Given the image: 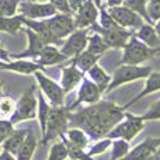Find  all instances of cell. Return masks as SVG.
Wrapping results in <instances>:
<instances>
[{"label": "cell", "mask_w": 160, "mask_h": 160, "mask_svg": "<svg viewBox=\"0 0 160 160\" xmlns=\"http://www.w3.org/2000/svg\"><path fill=\"white\" fill-rule=\"evenodd\" d=\"M156 55V49L149 48L146 44L136 38L135 32L124 47V53H122L121 63L122 65H139L143 61L149 59L150 56Z\"/></svg>", "instance_id": "277c9868"}, {"label": "cell", "mask_w": 160, "mask_h": 160, "mask_svg": "<svg viewBox=\"0 0 160 160\" xmlns=\"http://www.w3.org/2000/svg\"><path fill=\"white\" fill-rule=\"evenodd\" d=\"M73 16H75L76 30H84V28H90L97 22L100 16V8L94 4L93 0H87Z\"/></svg>", "instance_id": "4fadbf2b"}, {"label": "cell", "mask_w": 160, "mask_h": 160, "mask_svg": "<svg viewBox=\"0 0 160 160\" xmlns=\"http://www.w3.org/2000/svg\"><path fill=\"white\" fill-rule=\"evenodd\" d=\"M93 2H94V4H96L97 6V7H101V6H102V3H101V0H93Z\"/></svg>", "instance_id": "bcb514c9"}, {"label": "cell", "mask_w": 160, "mask_h": 160, "mask_svg": "<svg viewBox=\"0 0 160 160\" xmlns=\"http://www.w3.org/2000/svg\"><path fill=\"white\" fill-rule=\"evenodd\" d=\"M142 119L143 121H156V119H160V100L148 110L146 114L142 115Z\"/></svg>", "instance_id": "ab89813d"}, {"label": "cell", "mask_w": 160, "mask_h": 160, "mask_svg": "<svg viewBox=\"0 0 160 160\" xmlns=\"http://www.w3.org/2000/svg\"><path fill=\"white\" fill-rule=\"evenodd\" d=\"M69 2V6H70V8H72V11H73V14L76 13V11L79 10L80 7H82L83 4H84L87 0H68Z\"/></svg>", "instance_id": "b9f144b4"}, {"label": "cell", "mask_w": 160, "mask_h": 160, "mask_svg": "<svg viewBox=\"0 0 160 160\" xmlns=\"http://www.w3.org/2000/svg\"><path fill=\"white\" fill-rule=\"evenodd\" d=\"M37 148V138L32 132H28L27 138H25L24 143L21 145L18 153H17V160H31L32 155L35 152Z\"/></svg>", "instance_id": "83f0119b"}, {"label": "cell", "mask_w": 160, "mask_h": 160, "mask_svg": "<svg viewBox=\"0 0 160 160\" xmlns=\"http://www.w3.org/2000/svg\"><path fill=\"white\" fill-rule=\"evenodd\" d=\"M49 111H51V107L48 105L47 100L42 97V93L38 94V119H39V125H41L42 133H45V129H47V122H48V117H49Z\"/></svg>", "instance_id": "4dcf8cb0"}, {"label": "cell", "mask_w": 160, "mask_h": 160, "mask_svg": "<svg viewBox=\"0 0 160 160\" xmlns=\"http://www.w3.org/2000/svg\"><path fill=\"white\" fill-rule=\"evenodd\" d=\"M124 3V0H107L108 7H115V6H121Z\"/></svg>", "instance_id": "ee69618b"}, {"label": "cell", "mask_w": 160, "mask_h": 160, "mask_svg": "<svg viewBox=\"0 0 160 160\" xmlns=\"http://www.w3.org/2000/svg\"><path fill=\"white\" fill-rule=\"evenodd\" d=\"M155 30H156V32H158V35H159V38H160V18L155 22Z\"/></svg>", "instance_id": "f6af8a7d"}, {"label": "cell", "mask_w": 160, "mask_h": 160, "mask_svg": "<svg viewBox=\"0 0 160 160\" xmlns=\"http://www.w3.org/2000/svg\"><path fill=\"white\" fill-rule=\"evenodd\" d=\"M110 145H111V141H110V138H107V139H102V141H100V142H97L96 145H94L93 148H91L90 150L87 152V155L88 156H94V155H100V153H104L105 150L110 148Z\"/></svg>", "instance_id": "f35d334b"}, {"label": "cell", "mask_w": 160, "mask_h": 160, "mask_svg": "<svg viewBox=\"0 0 160 160\" xmlns=\"http://www.w3.org/2000/svg\"><path fill=\"white\" fill-rule=\"evenodd\" d=\"M159 90H160V73L159 72H152L149 78L146 79V84H145L143 90H142L133 100H131L124 108H129L131 105H133L135 102H138L139 100H142L143 97L149 96V94L155 93V91H159Z\"/></svg>", "instance_id": "7402d4cb"}, {"label": "cell", "mask_w": 160, "mask_h": 160, "mask_svg": "<svg viewBox=\"0 0 160 160\" xmlns=\"http://www.w3.org/2000/svg\"><path fill=\"white\" fill-rule=\"evenodd\" d=\"M14 132V124L10 119H0V145Z\"/></svg>", "instance_id": "8d00e7d4"}, {"label": "cell", "mask_w": 160, "mask_h": 160, "mask_svg": "<svg viewBox=\"0 0 160 160\" xmlns=\"http://www.w3.org/2000/svg\"><path fill=\"white\" fill-rule=\"evenodd\" d=\"M148 13H149L150 20L155 24L160 18V0H149V3H148Z\"/></svg>", "instance_id": "74e56055"}, {"label": "cell", "mask_w": 160, "mask_h": 160, "mask_svg": "<svg viewBox=\"0 0 160 160\" xmlns=\"http://www.w3.org/2000/svg\"><path fill=\"white\" fill-rule=\"evenodd\" d=\"M155 160H160V146H159L158 152H156V155H155Z\"/></svg>", "instance_id": "7dc6e473"}, {"label": "cell", "mask_w": 160, "mask_h": 160, "mask_svg": "<svg viewBox=\"0 0 160 160\" xmlns=\"http://www.w3.org/2000/svg\"><path fill=\"white\" fill-rule=\"evenodd\" d=\"M68 139H69V143L73 146L79 148V149L84 150V148H87L88 145V139L86 136V132L80 128H72V129L68 131Z\"/></svg>", "instance_id": "f546056e"}, {"label": "cell", "mask_w": 160, "mask_h": 160, "mask_svg": "<svg viewBox=\"0 0 160 160\" xmlns=\"http://www.w3.org/2000/svg\"><path fill=\"white\" fill-rule=\"evenodd\" d=\"M129 153V143L125 139H117L112 143V155L111 160H121Z\"/></svg>", "instance_id": "1f68e13d"}, {"label": "cell", "mask_w": 160, "mask_h": 160, "mask_svg": "<svg viewBox=\"0 0 160 160\" xmlns=\"http://www.w3.org/2000/svg\"><path fill=\"white\" fill-rule=\"evenodd\" d=\"M0 160H16V159H14V156L11 153L3 150V153H0Z\"/></svg>", "instance_id": "7bdbcfd3"}, {"label": "cell", "mask_w": 160, "mask_h": 160, "mask_svg": "<svg viewBox=\"0 0 160 160\" xmlns=\"http://www.w3.org/2000/svg\"><path fill=\"white\" fill-rule=\"evenodd\" d=\"M102 91L100 90V87L90 79H83L82 80V86H80V90L78 94V100L73 102L69 107V111L73 110L75 107H78L79 104L84 102V104H96L100 101V97H101Z\"/></svg>", "instance_id": "9a60e30c"}, {"label": "cell", "mask_w": 160, "mask_h": 160, "mask_svg": "<svg viewBox=\"0 0 160 160\" xmlns=\"http://www.w3.org/2000/svg\"><path fill=\"white\" fill-rule=\"evenodd\" d=\"M65 61H68V58L61 52V49L56 48V45H45L35 62L41 66H51V65H59Z\"/></svg>", "instance_id": "ffe728a7"}, {"label": "cell", "mask_w": 160, "mask_h": 160, "mask_svg": "<svg viewBox=\"0 0 160 160\" xmlns=\"http://www.w3.org/2000/svg\"><path fill=\"white\" fill-rule=\"evenodd\" d=\"M152 73V68L150 66H138V65H121L114 70L111 83L108 84L107 90L111 91L114 88L119 87V86L125 84L129 82H135L139 79H148Z\"/></svg>", "instance_id": "7a4b0ae2"}, {"label": "cell", "mask_w": 160, "mask_h": 160, "mask_svg": "<svg viewBox=\"0 0 160 160\" xmlns=\"http://www.w3.org/2000/svg\"><path fill=\"white\" fill-rule=\"evenodd\" d=\"M124 110V107H118L114 102L98 101L76 114H69V121L87 132L91 138L100 139L108 135V132L125 118Z\"/></svg>", "instance_id": "6da1fadb"}, {"label": "cell", "mask_w": 160, "mask_h": 160, "mask_svg": "<svg viewBox=\"0 0 160 160\" xmlns=\"http://www.w3.org/2000/svg\"><path fill=\"white\" fill-rule=\"evenodd\" d=\"M34 75H35V79L38 82L39 87H41V91L49 100L51 104L53 107H62L63 105V100H65V91L62 88V86H59L56 82L47 78L41 72H35Z\"/></svg>", "instance_id": "8fae6325"}, {"label": "cell", "mask_w": 160, "mask_h": 160, "mask_svg": "<svg viewBox=\"0 0 160 160\" xmlns=\"http://www.w3.org/2000/svg\"><path fill=\"white\" fill-rule=\"evenodd\" d=\"M3 70H11L16 73H22V75H31V73L44 70V66L34 61H25V59H14L11 62H7L2 66Z\"/></svg>", "instance_id": "d6986e66"}, {"label": "cell", "mask_w": 160, "mask_h": 160, "mask_svg": "<svg viewBox=\"0 0 160 160\" xmlns=\"http://www.w3.org/2000/svg\"><path fill=\"white\" fill-rule=\"evenodd\" d=\"M98 59H100V56L94 55V53L88 52V51H83L79 56L73 58L72 63H75L76 66L84 73V72H88L94 65H97V61H98Z\"/></svg>", "instance_id": "d4e9b609"}, {"label": "cell", "mask_w": 160, "mask_h": 160, "mask_svg": "<svg viewBox=\"0 0 160 160\" xmlns=\"http://www.w3.org/2000/svg\"><path fill=\"white\" fill-rule=\"evenodd\" d=\"M28 2H37V0H28Z\"/></svg>", "instance_id": "f907efd6"}, {"label": "cell", "mask_w": 160, "mask_h": 160, "mask_svg": "<svg viewBox=\"0 0 160 160\" xmlns=\"http://www.w3.org/2000/svg\"><path fill=\"white\" fill-rule=\"evenodd\" d=\"M88 31H90V28L75 30L63 41L62 48H61V52L63 53L68 59L76 58V56H79L83 51H86L87 42H88Z\"/></svg>", "instance_id": "9c48e42d"}, {"label": "cell", "mask_w": 160, "mask_h": 160, "mask_svg": "<svg viewBox=\"0 0 160 160\" xmlns=\"http://www.w3.org/2000/svg\"><path fill=\"white\" fill-rule=\"evenodd\" d=\"M53 7L56 8L58 13H66V14H73L72 8L69 6V2L68 0H48Z\"/></svg>", "instance_id": "60d3db41"}, {"label": "cell", "mask_w": 160, "mask_h": 160, "mask_svg": "<svg viewBox=\"0 0 160 160\" xmlns=\"http://www.w3.org/2000/svg\"><path fill=\"white\" fill-rule=\"evenodd\" d=\"M148 3H149L148 0H124L122 4L129 10H132L133 13H136L138 16H141L148 24L153 25V21L150 20L149 13H148Z\"/></svg>", "instance_id": "484cf974"}, {"label": "cell", "mask_w": 160, "mask_h": 160, "mask_svg": "<svg viewBox=\"0 0 160 160\" xmlns=\"http://www.w3.org/2000/svg\"><path fill=\"white\" fill-rule=\"evenodd\" d=\"M160 146V139L148 138L145 142L139 143L132 152H129L121 160H155V155Z\"/></svg>", "instance_id": "2e32d148"}, {"label": "cell", "mask_w": 160, "mask_h": 160, "mask_svg": "<svg viewBox=\"0 0 160 160\" xmlns=\"http://www.w3.org/2000/svg\"><path fill=\"white\" fill-rule=\"evenodd\" d=\"M107 49H108L107 44L104 42V39H102V37L100 35V34L93 32L91 35H88L87 49L86 51H88V52L94 53V55H97V56H101Z\"/></svg>", "instance_id": "f1b7e54d"}, {"label": "cell", "mask_w": 160, "mask_h": 160, "mask_svg": "<svg viewBox=\"0 0 160 160\" xmlns=\"http://www.w3.org/2000/svg\"><path fill=\"white\" fill-rule=\"evenodd\" d=\"M83 79H84L83 72L76 66L75 63H72L68 68H63V70H62L61 86H62V88H63L65 94L69 93V91H72Z\"/></svg>", "instance_id": "ac0fdd59"}, {"label": "cell", "mask_w": 160, "mask_h": 160, "mask_svg": "<svg viewBox=\"0 0 160 160\" xmlns=\"http://www.w3.org/2000/svg\"><path fill=\"white\" fill-rule=\"evenodd\" d=\"M18 11L21 16H24L28 20H47L58 13L56 8L49 2L38 3V2H28V0L20 3Z\"/></svg>", "instance_id": "30bf717a"}, {"label": "cell", "mask_w": 160, "mask_h": 160, "mask_svg": "<svg viewBox=\"0 0 160 160\" xmlns=\"http://www.w3.org/2000/svg\"><path fill=\"white\" fill-rule=\"evenodd\" d=\"M16 110V102L10 97H0V119H6L14 114Z\"/></svg>", "instance_id": "836d02e7"}, {"label": "cell", "mask_w": 160, "mask_h": 160, "mask_svg": "<svg viewBox=\"0 0 160 160\" xmlns=\"http://www.w3.org/2000/svg\"><path fill=\"white\" fill-rule=\"evenodd\" d=\"M25 17L24 16H13V17H0V32H7V34H17L20 28L24 25Z\"/></svg>", "instance_id": "cb8c5ba5"}, {"label": "cell", "mask_w": 160, "mask_h": 160, "mask_svg": "<svg viewBox=\"0 0 160 160\" xmlns=\"http://www.w3.org/2000/svg\"><path fill=\"white\" fill-rule=\"evenodd\" d=\"M142 117H135L132 114H125V121L117 124L112 129L108 132L110 139H125V141H132L139 132L145 128Z\"/></svg>", "instance_id": "5b68a950"}, {"label": "cell", "mask_w": 160, "mask_h": 160, "mask_svg": "<svg viewBox=\"0 0 160 160\" xmlns=\"http://www.w3.org/2000/svg\"><path fill=\"white\" fill-rule=\"evenodd\" d=\"M98 18H100L98 24L101 25L102 28H117V27H119V25L115 22V20L111 17V14L108 13V10L104 7V6H101V7H100V16H98Z\"/></svg>", "instance_id": "d590c367"}, {"label": "cell", "mask_w": 160, "mask_h": 160, "mask_svg": "<svg viewBox=\"0 0 160 160\" xmlns=\"http://www.w3.org/2000/svg\"><path fill=\"white\" fill-rule=\"evenodd\" d=\"M88 76H90V80H93L94 83H96L97 86L100 87V90L101 91H105L108 87V84L111 83V79L110 76L105 73V70L102 69L101 66H98V65H94L93 68H91L90 70H88Z\"/></svg>", "instance_id": "4316f807"}, {"label": "cell", "mask_w": 160, "mask_h": 160, "mask_svg": "<svg viewBox=\"0 0 160 160\" xmlns=\"http://www.w3.org/2000/svg\"><path fill=\"white\" fill-rule=\"evenodd\" d=\"M156 55H160V51H159V52H158V53H156Z\"/></svg>", "instance_id": "816d5d0a"}, {"label": "cell", "mask_w": 160, "mask_h": 160, "mask_svg": "<svg viewBox=\"0 0 160 160\" xmlns=\"http://www.w3.org/2000/svg\"><path fill=\"white\" fill-rule=\"evenodd\" d=\"M90 31L97 32L102 37L104 42L107 44L108 48H114V49H119L124 48L127 45V42L129 41V38L133 35L132 31L125 30L122 27H117V28H102L98 22H96L94 25L90 27Z\"/></svg>", "instance_id": "52a82bcc"}, {"label": "cell", "mask_w": 160, "mask_h": 160, "mask_svg": "<svg viewBox=\"0 0 160 160\" xmlns=\"http://www.w3.org/2000/svg\"><path fill=\"white\" fill-rule=\"evenodd\" d=\"M135 35L138 39H141L143 44H146L149 48L156 49V53L160 51V38L155 30V25L145 22L138 31H135Z\"/></svg>", "instance_id": "44dd1931"}, {"label": "cell", "mask_w": 160, "mask_h": 160, "mask_svg": "<svg viewBox=\"0 0 160 160\" xmlns=\"http://www.w3.org/2000/svg\"><path fill=\"white\" fill-rule=\"evenodd\" d=\"M21 0H0V17L16 16Z\"/></svg>", "instance_id": "d6a6232c"}, {"label": "cell", "mask_w": 160, "mask_h": 160, "mask_svg": "<svg viewBox=\"0 0 160 160\" xmlns=\"http://www.w3.org/2000/svg\"><path fill=\"white\" fill-rule=\"evenodd\" d=\"M108 13L111 14V17L115 20V22L119 27L125 28V30H129L132 32L138 31L146 22L141 16L133 13L132 10L125 7L124 4L115 6V7H108Z\"/></svg>", "instance_id": "ba28073f"}, {"label": "cell", "mask_w": 160, "mask_h": 160, "mask_svg": "<svg viewBox=\"0 0 160 160\" xmlns=\"http://www.w3.org/2000/svg\"><path fill=\"white\" fill-rule=\"evenodd\" d=\"M69 156V149H68L66 142L65 143H56L51 148L48 160H65Z\"/></svg>", "instance_id": "e575fe53"}, {"label": "cell", "mask_w": 160, "mask_h": 160, "mask_svg": "<svg viewBox=\"0 0 160 160\" xmlns=\"http://www.w3.org/2000/svg\"><path fill=\"white\" fill-rule=\"evenodd\" d=\"M0 47H2V45H0Z\"/></svg>", "instance_id": "f5cc1de1"}, {"label": "cell", "mask_w": 160, "mask_h": 160, "mask_svg": "<svg viewBox=\"0 0 160 160\" xmlns=\"http://www.w3.org/2000/svg\"><path fill=\"white\" fill-rule=\"evenodd\" d=\"M25 34H27V38H28V47L21 53L10 55V58L11 59H31V61L35 62L38 59V56L41 55L42 49L45 48L47 44L42 41V38L38 34L34 32L30 28H25Z\"/></svg>", "instance_id": "5bb4252c"}, {"label": "cell", "mask_w": 160, "mask_h": 160, "mask_svg": "<svg viewBox=\"0 0 160 160\" xmlns=\"http://www.w3.org/2000/svg\"><path fill=\"white\" fill-rule=\"evenodd\" d=\"M25 25L27 28L32 30L34 32H37L42 38V41L47 45H59L63 44L62 39H59L55 35V32L52 31V28L49 27V24L47 22V20H28L25 18Z\"/></svg>", "instance_id": "e0dca14e"}, {"label": "cell", "mask_w": 160, "mask_h": 160, "mask_svg": "<svg viewBox=\"0 0 160 160\" xmlns=\"http://www.w3.org/2000/svg\"><path fill=\"white\" fill-rule=\"evenodd\" d=\"M2 87H3V83L0 82V97H2Z\"/></svg>", "instance_id": "c3c4849f"}, {"label": "cell", "mask_w": 160, "mask_h": 160, "mask_svg": "<svg viewBox=\"0 0 160 160\" xmlns=\"http://www.w3.org/2000/svg\"><path fill=\"white\" fill-rule=\"evenodd\" d=\"M6 63V62H3V61H0V69H2V66H3V65H4Z\"/></svg>", "instance_id": "681fc988"}, {"label": "cell", "mask_w": 160, "mask_h": 160, "mask_svg": "<svg viewBox=\"0 0 160 160\" xmlns=\"http://www.w3.org/2000/svg\"><path fill=\"white\" fill-rule=\"evenodd\" d=\"M47 22L55 35L59 39L63 41V38H68L73 31L76 30L75 27V16L73 14H66V13H56L55 16L47 18Z\"/></svg>", "instance_id": "7c38bea8"}, {"label": "cell", "mask_w": 160, "mask_h": 160, "mask_svg": "<svg viewBox=\"0 0 160 160\" xmlns=\"http://www.w3.org/2000/svg\"><path fill=\"white\" fill-rule=\"evenodd\" d=\"M69 114H70L69 108H63V107L51 108L42 143H48L52 139L63 135L68 128V122H69Z\"/></svg>", "instance_id": "3957f363"}, {"label": "cell", "mask_w": 160, "mask_h": 160, "mask_svg": "<svg viewBox=\"0 0 160 160\" xmlns=\"http://www.w3.org/2000/svg\"><path fill=\"white\" fill-rule=\"evenodd\" d=\"M37 111H38V98H35L34 87H30L16 104V110H14V114L11 115L10 121L13 124H17L21 121L32 119L37 117Z\"/></svg>", "instance_id": "8992f818"}, {"label": "cell", "mask_w": 160, "mask_h": 160, "mask_svg": "<svg viewBox=\"0 0 160 160\" xmlns=\"http://www.w3.org/2000/svg\"><path fill=\"white\" fill-rule=\"evenodd\" d=\"M28 135V131L27 129H21V131H14L4 142H3V150L6 152L11 153V155H17L21 148V145L24 143L25 138Z\"/></svg>", "instance_id": "603a6c76"}]
</instances>
